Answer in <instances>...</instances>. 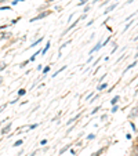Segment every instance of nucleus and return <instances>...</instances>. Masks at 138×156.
<instances>
[{"label": "nucleus", "instance_id": "1", "mask_svg": "<svg viewBox=\"0 0 138 156\" xmlns=\"http://www.w3.org/2000/svg\"><path fill=\"white\" fill-rule=\"evenodd\" d=\"M51 10H46V11H43V12H39V14L36 15V17H33V18H30L29 19V22H36V21H39V19H43V18H46V17H48V15L51 14Z\"/></svg>", "mask_w": 138, "mask_h": 156}, {"label": "nucleus", "instance_id": "2", "mask_svg": "<svg viewBox=\"0 0 138 156\" xmlns=\"http://www.w3.org/2000/svg\"><path fill=\"white\" fill-rule=\"evenodd\" d=\"M80 21H81V19H80V18H79V19H78V21H75V22H73V24H72V25H69V26H68V28H66V29H65V30H64V32H62V33H61V36H65V35H66V33H68V32H69V30H72V29H73V28H76V26H78V24H79V22H80Z\"/></svg>", "mask_w": 138, "mask_h": 156}, {"label": "nucleus", "instance_id": "3", "mask_svg": "<svg viewBox=\"0 0 138 156\" xmlns=\"http://www.w3.org/2000/svg\"><path fill=\"white\" fill-rule=\"evenodd\" d=\"M101 48H102V40H99V42L97 43V44L90 50V55H91V54H94V53H97V51H99Z\"/></svg>", "mask_w": 138, "mask_h": 156}, {"label": "nucleus", "instance_id": "4", "mask_svg": "<svg viewBox=\"0 0 138 156\" xmlns=\"http://www.w3.org/2000/svg\"><path fill=\"white\" fill-rule=\"evenodd\" d=\"M117 6H119V2H116V3L111 4V6H109V7H108V9H106V10H105V11H104V15H108V14H109V12H112V11H113V10H115V9H116V7H117Z\"/></svg>", "mask_w": 138, "mask_h": 156}, {"label": "nucleus", "instance_id": "5", "mask_svg": "<svg viewBox=\"0 0 138 156\" xmlns=\"http://www.w3.org/2000/svg\"><path fill=\"white\" fill-rule=\"evenodd\" d=\"M50 47H51V42H50V40H48V42L46 43L44 48H43V50H42V53H40V54H42V55H46V54H47V51L50 50Z\"/></svg>", "mask_w": 138, "mask_h": 156}, {"label": "nucleus", "instance_id": "6", "mask_svg": "<svg viewBox=\"0 0 138 156\" xmlns=\"http://www.w3.org/2000/svg\"><path fill=\"white\" fill-rule=\"evenodd\" d=\"M129 117H130V119H133V117H138V105H137V106H134L133 112H130Z\"/></svg>", "mask_w": 138, "mask_h": 156}, {"label": "nucleus", "instance_id": "7", "mask_svg": "<svg viewBox=\"0 0 138 156\" xmlns=\"http://www.w3.org/2000/svg\"><path fill=\"white\" fill-rule=\"evenodd\" d=\"M80 115H81V113H78V115H76V116L71 117V119H69V120H68V122H66V124H68V126H69V124H72V123H73V122H76V120H78V119H79V117H80Z\"/></svg>", "mask_w": 138, "mask_h": 156}, {"label": "nucleus", "instance_id": "8", "mask_svg": "<svg viewBox=\"0 0 138 156\" xmlns=\"http://www.w3.org/2000/svg\"><path fill=\"white\" fill-rule=\"evenodd\" d=\"M105 88H108V83H99L98 84V87H97V90L98 91H102V90H105Z\"/></svg>", "mask_w": 138, "mask_h": 156}, {"label": "nucleus", "instance_id": "9", "mask_svg": "<svg viewBox=\"0 0 138 156\" xmlns=\"http://www.w3.org/2000/svg\"><path fill=\"white\" fill-rule=\"evenodd\" d=\"M10 129H11V122H10V123L9 124H7V126L6 127H3V129H2V134H7V133H9L10 131Z\"/></svg>", "mask_w": 138, "mask_h": 156}, {"label": "nucleus", "instance_id": "10", "mask_svg": "<svg viewBox=\"0 0 138 156\" xmlns=\"http://www.w3.org/2000/svg\"><path fill=\"white\" fill-rule=\"evenodd\" d=\"M65 69H66V66H61V69H58L57 72H54V73H53V75H51V78H57V76L60 75L61 72H64V71H65Z\"/></svg>", "mask_w": 138, "mask_h": 156}, {"label": "nucleus", "instance_id": "11", "mask_svg": "<svg viewBox=\"0 0 138 156\" xmlns=\"http://www.w3.org/2000/svg\"><path fill=\"white\" fill-rule=\"evenodd\" d=\"M137 64H138V62H137V61H134V62H133V64H130V65H129V66H127V68H126V69H124V71H123V73H126V72H127V71H130V69H133V68H134V66H135V65H137Z\"/></svg>", "mask_w": 138, "mask_h": 156}, {"label": "nucleus", "instance_id": "12", "mask_svg": "<svg viewBox=\"0 0 138 156\" xmlns=\"http://www.w3.org/2000/svg\"><path fill=\"white\" fill-rule=\"evenodd\" d=\"M71 147H72V144H68V145H65V147H64L60 151V155H64V153H65L66 151H68V149H69V148H71Z\"/></svg>", "mask_w": 138, "mask_h": 156}, {"label": "nucleus", "instance_id": "13", "mask_svg": "<svg viewBox=\"0 0 138 156\" xmlns=\"http://www.w3.org/2000/svg\"><path fill=\"white\" fill-rule=\"evenodd\" d=\"M119 101H120V95H115L113 98L111 99V104H112V105H115V104H117Z\"/></svg>", "mask_w": 138, "mask_h": 156}, {"label": "nucleus", "instance_id": "14", "mask_svg": "<svg viewBox=\"0 0 138 156\" xmlns=\"http://www.w3.org/2000/svg\"><path fill=\"white\" fill-rule=\"evenodd\" d=\"M42 42H43V37H39V40H36V42L33 43V44H30V46H29V48H32V47H36V46H39Z\"/></svg>", "mask_w": 138, "mask_h": 156}, {"label": "nucleus", "instance_id": "15", "mask_svg": "<svg viewBox=\"0 0 138 156\" xmlns=\"http://www.w3.org/2000/svg\"><path fill=\"white\" fill-rule=\"evenodd\" d=\"M50 69H51V66H50V65L44 66V68H43V69H42V73H43V75H47V73H48V72H50Z\"/></svg>", "mask_w": 138, "mask_h": 156}, {"label": "nucleus", "instance_id": "16", "mask_svg": "<svg viewBox=\"0 0 138 156\" xmlns=\"http://www.w3.org/2000/svg\"><path fill=\"white\" fill-rule=\"evenodd\" d=\"M25 94H26V88H19L18 90V97L19 98H21L22 95H25Z\"/></svg>", "mask_w": 138, "mask_h": 156}, {"label": "nucleus", "instance_id": "17", "mask_svg": "<svg viewBox=\"0 0 138 156\" xmlns=\"http://www.w3.org/2000/svg\"><path fill=\"white\" fill-rule=\"evenodd\" d=\"M104 151H105V148H99V149L97 151V152H94V153H93V155H91V156H99V155H101L102 152H104Z\"/></svg>", "mask_w": 138, "mask_h": 156}, {"label": "nucleus", "instance_id": "18", "mask_svg": "<svg viewBox=\"0 0 138 156\" xmlns=\"http://www.w3.org/2000/svg\"><path fill=\"white\" fill-rule=\"evenodd\" d=\"M22 144H24V140H18V141H15L14 144H12V147H15V148H17V147H21Z\"/></svg>", "mask_w": 138, "mask_h": 156}, {"label": "nucleus", "instance_id": "19", "mask_svg": "<svg viewBox=\"0 0 138 156\" xmlns=\"http://www.w3.org/2000/svg\"><path fill=\"white\" fill-rule=\"evenodd\" d=\"M133 22H134V21H129V22H127L126 26H124V29H123V32H127V29H130V28H131Z\"/></svg>", "mask_w": 138, "mask_h": 156}, {"label": "nucleus", "instance_id": "20", "mask_svg": "<svg viewBox=\"0 0 138 156\" xmlns=\"http://www.w3.org/2000/svg\"><path fill=\"white\" fill-rule=\"evenodd\" d=\"M111 40H112L111 36H109L108 39H105V42H102V47H106V46H108V43H111Z\"/></svg>", "mask_w": 138, "mask_h": 156}, {"label": "nucleus", "instance_id": "21", "mask_svg": "<svg viewBox=\"0 0 138 156\" xmlns=\"http://www.w3.org/2000/svg\"><path fill=\"white\" fill-rule=\"evenodd\" d=\"M119 111V106H117V104H115L113 106H112V109H111V112L112 113H116V112Z\"/></svg>", "mask_w": 138, "mask_h": 156}, {"label": "nucleus", "instance_id": "22", "mask_svg": "<svg viewBox=\"0 0 138 156\" xmlns=\"http://www.w3.org/2000/svg\"><path fill=\"white\" fill-rule=\"evenodd\" d=\"M101 109V105H98V106H95V108L91 111V115H95V113H98V111Z\"/></svg>", "mask_w": 138, "mask_h": 156}, {"label": "nucleus", "instance_id": "23", "mask_svg": "<svg viewBox=\"0 0 138 156\" xmlns=\"http://www.w3.org/2000/svg\"><path fill=\"white\" fill-rule=\"evenodd\" d=\"M6 66H7V64L4 62V61H3V62H0V71H4V69H6Z\"/></svg>", "mask_w": 138, "mask_h": 156}, {"label": "nucleus", "instance_id": "24", "mask_svg": "<svg viewBox=\"0 0 138 156\" xmlns=\"http://www.w3.org/2000/svg\"><path fill=\"white\" fill-rule=\"evenodd\" d=\"M90 9H91V6H88V4H87V6H84V9H83L84 14H87V12H88V11H90Z\"/></svg>", "mask_w": 138, "mask_h": 156}, {"label": "nucleus", "instance_id": "25", "mask_svg": "<svg viewBox=\"0 0 138 156\" xmlns=\"http://www.w3.org/2000/svg\"><path fill=\"white\" fill-rule=\"evenodd\" d=\"M21 2H25V0H12V2H11V4H12V6H17V4H18V3H21Z\"/></svg>", "mask_w": 138, "mask_h": 156}, {"label": "nucleus", "instance_id": "26", "mask_svg": "<svg viewBox=\"0 0 138 156\" xmlns=\"http://www.w3.org/2000/svg\"><path fill=\"white\" fill-rule=\"evenodd\" d=\"M119 50V46L116 44V43H115V46H113V48H112V54H115V53H116V51Z\"/></svg>", "mask_w": 138, "mask_h": 156}, {"label": "nucleus", "instance_id": "27", "mask_svg": "<svg viewBox=\"0 0 138 156\" xmlns=\"http://www.w3.org/2000/svg\"><path fill=\"white\" fill-rule=\"evenodd\" d=\"M0 10H2V11H7V10H11V7L10 6H3V7H0Z\"/></svg>", "mask_w": 138, "mask_h": 156}, {"label": "nucleus", "instance_id": "28", "mask_svg": "<svg viewBox=\"0 0 138 156\" xmlns=\"http://www.w3.org/2000/svg\"><path fill=\"white\" fill-rule=\"evenodd\" d=\"M95 138V134H88L87 135V141H91V140H94Z\"/></svg>", "mask_w": 138, "mask_h": 156}, {"label": "nucleus", "instance_id": "29", "mask_svg": "<svg viewBox=\"0 0 138 156\" xmlns=\"http://www.w3.org/2000/svg\"><path fill=\"white\" fill-rule=\"evenodd\" d=\"M130 126H131L133 131H137V127H135V123H134V122H130Z\"/></svg>", "mask_w": 138, "mask_h": 156}, {"label": "nucleus", "instance_id": "30", "mask_svg": "<svg viewBox=\"0 0 138 156\" xmlns=\"http://www.w3.org/2000/svg\"><path fill=\"white\" fill-rule=\"evenodd\" d=\"M93 97H94V93H90L87 97H86V101H90V99L93 98Z\"/></svg>", "mask_w": 138, "mask_h": 156}, {"label": "nucleus", "instance_id": "31", "mask_svg": "<svg viewBox=\"0 0 138 156\" xmlns=\"http://www.w3.org/2000/svg\"><path fill=\"white\" fill-rule=\"evenodd\" d=\"M69 43H71V40H68V42H66V43H64V44H61V47H60V51H61V50H62V48H64V47H66V46H68V44H69Z\"/></svg>", "mask_w": 138, "mask_h": 156}, {"label": "nucleus", "instance_id": "32", "mask_svg": "<svg viewBox=\"0 0 138 156\" xmlns=\"http://www.w3.org/2000/svg\"><path fill=\"white\" fill-rule=\"evenodd\" d=\"M46 144H47V140H46V138H44V140H42V141L39 142V145H42V147H44Z\"/></svg>", "mask_w": 138, "mask_h": 156}, {"label": "nucleus", "instance_id": "33", "mask_svg": "<svg viewBox=\"0 0 138 156\" xmlns=\"http://www.w3.org/2000/svg\"><path fill=\"white\" fill-rule=\"evenodd\" d=\"M37 126H39V124H37V123H35V124H30V126H29V130H33V129H36Z\"/></svg>", "mask_w": 138, "mask_h": 156}, {"label": "nucleus", "instance_id": "34", "mask_svg": "<svg viewBox=\"0 0 138 156\" xmlns=\"http://www.w3.org/2000/svg\"><path fill=\"white\" fill-rule=\"evenodd\" d=\"M6 106H7V104H3V105L0 106V113H2V112H3L4 109H6Z\"/></svg>", "mask_w": 138, "mask_h": 156}, {"label": "nucleus", "instance_id": "35", "mask_svg": "<svg viewBox=\"0 0 138 156\" xmlns=\"http://www.w3.org/2000/svg\"><path fill=\"white\" fill-rule=\"evenodd\" d=\"M19 21V18H17V19H12V21H11V25H15V24H17V22H18Z\"/></svg>", "mask_w": 138, "mask_h": 156}, {"label": "nucleus", "instance_id": "36", "mask_svg": "<svg viewBox=\"0 0 138 156\" xmlns=\"http://www.w3.org/2000/svg\"><path fill=\"white\" fill-rule=\"evenodd\" d=\"M106 4H109V0H105L104 3H101V6H106Z\"/></svg>", "mask_w": 138, "mask_h": 156}, {"label": "nucleus", "instance_id": "37", "mask_svg": "<svg viewBox=\"0 0 138 156\" xmlns=\"http://www.w3.org/2000/svg\"><path fill=\"white\" fill-rule=\"evenodd\" d=\"M99 60H101V58H98V60H97V61H95V62H94V64H93V66H97V65H98V62H99Z\"/></svg>", "mask_w": 138, "mask_h": 156}, {"label": "nucleus", "instance_id": "38", "mask_svg": "<svg viewBox=\"0 0 138 156\" xmlns=\"http://www.w3.org/2000/svg\"><path fill=\"white\" fill-rule=\"evenodd\" d=\"M101 119H102V120H106V119H108V116H106V115H102Z\"/></svg>", "mask_w": 138, "mask_h": 156}, {"label": "nucleus", "instance_id": "39", "mask_svg": "<svg viewBox=\"0 0 138 156\" xmlns=\"http://www.w3.org/2000/svg\"><path fill=\"white\" fill-rule=\"evenodd\" d=\"M94 24V19H91L90 22H87V26H90V25H93Z\"/></svg>", "mask_w": 138, "mask_h": 156}, {"label": "nucleus", "instance_id": "40", "mask_svg": "<svg viewBox=\"0 0 138 156\" xmlns=\"http://www.w3.org/2000/svg\"><path fill=\"white\" fill-rule=\"evenodd\" d=\"M91 61H93V55H90V58H88V60H87V64H90Z\"/></svg>", "mask_w": 138, "mask_h": 156}, {"label": "nucleus", "instance_id": "41", "mask_svg": "<svg viewBox=\"0 0 138 156\" xmlns=\"http://www.w3.org/2000/svg\"><path fill=\"white\" fill-rule=\"evenodd\" d=\"M37 71H42V69H43V65H37Z\"/></svg>", "mask_w": 138, "mask_h": 156}, {"label": "nucleus", "instance_id": "42", "mask_svg": "<svg viewBox=\"0 0 138 156\" xmlns=\"http://www.w3.org/2000/svg\"><path fill=\"white\" fill-rule=\"evenodd\" d=\"M126 138L127 140H131V134H126Z\"/></svg>", "mask_w": 138, "mask_h": 156}, {"label": "nucleus", "instance_id": "43", "mask_svg": "<svg viewBox=\"0 0 138 156\" xmlns=\"http://www.w3.org/2000/svg\"><path fill=\"white\" fill-rule=\"evenodd\" d=\"M133 2H134V0H127V4H131Z\"/></svg>", "mask_w": 138, "mask_h": 156}, {"label": "nucleus", "instance_id": "44", "mask_svg": "<svg viewBox=\"0 0 138 156\" xmlns=\"http://www.w3.org/2000/svg\"><path fill=\"white\" fill-rule=\"evenodd\" d=\"M99 0H93V4H95V3H98Z\"/></svg>", "mask_w": 138, "mask_h": 156}, {"label": "nucleus", "instance_id": "45", "mask_svg": "<svg viewBox=\"0 0 138 156\" xmlns=\"http://www.w3.org/2000/svg\"><path fill=\"white\" fill-rule=\"evenodd\" d=\"M3 83V78H2V76H0V84Z\"/></svg>", "mask_w": 138, "mask_h": 156}, {"label": "nucleus", "instance_id": "46", "mask_svg": "<svg viewBox=\"0 0 138 156\" xmlns=\"http://www.w3.org/2000/svg\"><path fill=\"white\" fill-rule=\"evenodd\" d=\"M134 40H135V42H138V35H137V36L134 37Z\"/></svg>", "mask_w": 138, "mask_h": 156}, {"label": "nucleus", "instance_id": "47", "mask_svg": "<svg viewBox=\"0 0 138 156\" xmlns=\"http://www.w3.org/2000/svg\"><path fill=\"white\" fill-rule=\"evenodd\" d=\"M47 2H48V3H53V2H54V0H47Z\"/></svg>", "mask_w": 138, "mask_h": 156}, {"label": "nucleus", "instance_id": "48", "mask_svg": "<svg viewBox=\"0 0 138 156\" xmlns=\"http://www.w3.org/2000/svg\"><path fill=\"white\" fill-rule=\"evenodd\" d=\"M116 2H119V0H116Z\"/></svg>", "mask_w": 138, "mask_h": 156}]
</instances>
